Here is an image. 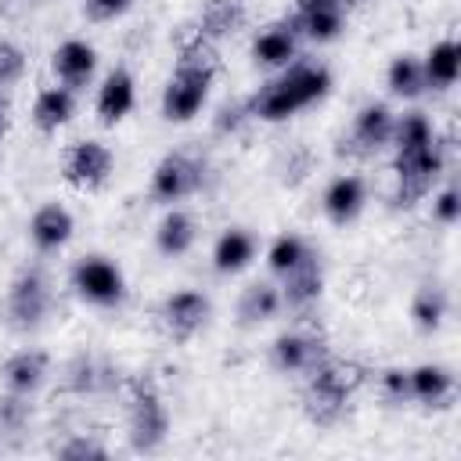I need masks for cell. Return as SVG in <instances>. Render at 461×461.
I'll list each match as a JSON object with an SVG mask.
<instances>
[{"label":"cell","instance_id":"cell-44","mask_svg":"<svg viewBox=\"0 0 461 461\" xmlns=\"http://www.w3.org/2000/svg\"><path fill=\"white\" fill-rule=\"evenodd\" d=\"M4 130H7V101L0 97V137H4Z\"/></svg>","mask_w":461,"mask_h":461},{"label":"cell","instance_id":"cell-3","mask_svg":"<svg viewBox=\"0 0 461 461\" xmlns=\"http://www.w3.org/2000/svg\"><path fill=\"white\" fill-rule=\"evenodd\" d=\"M443 169V144L421 140L396 148V205H414Z\"/></svg>","mask_w":461,"mask_h":461},{"label":"cell","instance_id":"cell-22","mask_svg":"<svg viewBox=\"0 0 461 461\" xmlns=\"http://www.w3.org/2000/svg\"><path fill=\"white\" fill-rule=\"evenodd\" d=\"M421 72H425V86H432V90L450 86V83L457 79V72H461V50H457V43H454V40L436 43V47L429 50Z\"/></svg>","mask_w":461,"mask_h":461},{"label":"cell","instance_id":"cell-23","mask_svg":"<svg viewBox=\"0 0 461 461\" xmlns=\"http://www.w3.org/2000/svg\"><path fill=\"white\" fill-rule=\"evenodd\" d=\"M245 22V0H209L205 11H202V36L209 40H220V36H230L238 32Z\"/></svg>","mask_w":461,"mask_h":461},{"label":"cell","instance_id":"cell-10","mask_svg":"<svg viewBox=\"0 0 461 461\" xmlns=\"http://www.w3.org/2000/svg\"><path fill=\"white\" fill-rule=\"evenodd\" d=\"M112 169V151L97 140H79L65 151V180L76 187H101Z\"/></svg>","mask_w":461,"mask_h":461},{"label":"cell","instance_id":"cell-20","mask_svg":"<svg viewBox=\"0 0 461 461\" xmlns=\"http://www.w3.org/2000/svg\"><path fill=\"white\" fill-rule=\"evenodd\" d=\"M68 234H72V216H68V209H61V205H43V209L32 216V241H36V249L54 252V249H61V245L68 241Z\"/></svg>","mask_w":461,"mask_h":461},{"label":"cell","instance_id":"cell-17","mask_svg":"<svg viewBox=\"0 0 461 461\" xmlns=\"http://www.w3.org/2000/svg\"><path fill=\"white\" fill-rule=\"evenodd\" d=\"M43 375H47V353L40 349H22L4 364V382L18 396H29L32 389H40Z\"/></svg>","mask_w":461,"mask_h":461},{"label":"cell","instance_id":"cell-26","mask_svg":"<svg viewBox=\"0 0 461 461\" xmlns=\"http://www.w3.org/2000/svg\"><path fill=\"white\" fill-rule=\"evenodd\" d=\"M295 29L310 40H331L342 29V4H321V7H306L295 18Z\"/></svg>","mask_w":461,"mask_h":461},{"label":"cell","instance_id":"cell-12","mask_svg":"<svg viewBox=\"0 0 461 461\" xmlns=\"http://www.w3.org/2000/svg\"><path fill=\"white\" fill-rule=\"evenodd\" d=\"M328 360L324 339L321 335H306V331H288L274 342V364L281 371H295V375H310Z\"/></svg>","mask_w":461,"mask_h":461},{"label":"cell","instance_id":"cell-33","mask_svg":"<svg viewBox=\"0 0 461 461\" xmlns=\"http://www.w3.org/2000/svg\"><path fill=\"white\" fill-rule=\"evenodd\" d=\"M306 252H310V249L303 245V238H295V234H281V238L270 245V267H274L277 274H288Z\"/></svg>","mask_w":461,"mask_h":461},{"label":"cell","instance_id":"cell-41","mask_svg":"<svg viewBox=\"0 0 461 461\" xmlns=\"http://www.w3.org/2000/svg\"><path fill=\"white\" fill-rule=\"evenodd\" d=\"M252 112H249V104H227L223 112H220V119H216V126L227 133V130H238L245 119H249Z\"/></svg>","mask_w":461,"mask_h":461},{"label":"cell","instance_id":"cell-16","mask_svg":"<svg viewBox=\"0 0 461 461\" xmlns=\"http://www.w3.org/2000/svg\"><path fill=\"white\" fill-rule=\"evenodd\" d=\"M115 385V375L108 364H101L97 357H76L68 367H65V389L68 393H79V396H94V393H104Z\"/></svg>","mask_w":461,"mask_h":461},{"label":"cell","instance_id":"cell-29","mask_svg":"<svg viewBox=\"0 0 461 461\" xmlns=\"http://www.w3.org/2000/svg\"><path fill=\"white\" fill-rule=\"evenodd\" d=\"M191 241H194V223H191V216H184V212H169V216L158 223V249H162L166 256H180V252H187Z\"/></svg>","mask_w":461,"mask_h":461},{"label":"cell","instance_id":"cell-31","mask_svg":"<svg viewBox=\"0 0 461 461\" xmlns=\"http://www.w3.org/2000/svg\"><path fill=\"white\" fill-rule=\"evenodd\" d=\"M443 310H447V299H443V288H436V285H425L418 295H414V321H418V328H425V331H432V328H439V321H443Z\"/></svg>","mask_w":461,"mask_h":461},{"label":"cell","instance_id":"cell-7","mask_svg":"<svg viewBox=\"0 0 461 461\" xmlns=\"http://www.w3.org/2000/svg\"><path fill=\"white\" fill-rule=\"evenodd\" d=\"M47 303H50V295H47V281H43V274L40 270H25L14 285H11V295H7V317H11V324L14 328H36L40 321H43V313H47Z\"/></svg>","mask_w":461,"mask_h":461},{"label":"cell","instance_id":"cell-30","mask_svg":"<svg viewBox=\"0 0 461 461\" xmlns=\"http://www.w3.org/2000/svg\"><path fill=\"white\" fill-rule=\"evenodd\" d=\"M389 86H393V94H400V97H418V94L425 90V72H421V65H418L414 58H396V61L389 65Z\"/></svg>","mask_w":461,"mask_h":461},{"label":"cell","instance_id":"cell-19","mask_svg":"<svg viewBox=\"0 0 461 461\" xmlns=\"http://www.w3.org/2000/svg\"><path fill=\"white\" fill-rule=\"evenodd\" d=\"M364 205V180L360 176H339L324 191V209L335 223H349Z\"/></svg>","mask_w":461,"mask_h":461},{"label":"cell","instance_id":"cell-36","mask_svg":"<svg viewBox=\"0 0 461 461\" xmlns=\"http://www.w3.org/2000/svg\"><path fill=\"white\" fill-rule=\"evenodd\" d=\"M25 68V54L14 43H0V86H11Z\"/></svg>","mask_w":461,"mask_h":461},{"label":"cell","instance_id":"cell-6","mask_svg":"<svg viewBox=\"0 0 461 461\" xmlns=\"http://www.w3.org/2000/svg\"><path fill=\"white\" fill-rule=\"evenodd\" d=\"M72 285L86 303H97V306H112L122 299V274L101 256L79 259L72 270Z\"/></svg>","mask_w":461,"mask_h":461},{"label":"cell","instance_id":"cell-4","mask_svg":"<svg viewBox=\"0 0 461 461\" xmlns=\"http://www.w3.org/2000/svg\"><path fill=\"white\" fill-rule=\"evenodd\" d=\"M166 429H169V418H166L158 393L144 382H133L130 385V443H133V450L137 454L158 450L166 439Z\"/></svg>","mask_w":461,"mask_h":461},{"label":"cell","instance_id":"cell-40","mask_svg":"<svg viewBox=\"0 0 461 461\" xmlns=\"http://www.w3.org/2000/svg\"><path fill=\"white\" fill-rule=\"evenodd\" d=\"M40 4H43V0H0V18H7V22H22V18H29Z\"/></svg>","mask_w":461,"mask_h":461},{"label":"cell","instance_id":"cell-34","mask_svg":"<svg viewBox=\"0 0 461 461\" xmlns=\"http://www.w3.org/2000/svg\"><path fill=\"white\" fill-rule=\"evenodd\" d=\"M421 140H432V126H429V119L418 115V112L403 115L400 126H396V148H403V144H421Z\"/></svg>","mask_w":461,"mask_h":461},{"label":"cell","instance_id":"cell-43","mask_svg":"<svg viewBox=\"0 0 461 461\" xmlns=\"http://www.w3.org/2000/svg\"><path fill=\"white\" fill-rule=\"evenodd\" d=\"M321 4H339V0H299V11H306V7H321Z\"/></svg>","mask_w":461,"mask_h":461},{"label":"cell","instance_id":"cell-5","mask_svg":"<svg viewBox=\"0 0 461 461\" xmlns=\"http://www.w3.org/2000/svg\"><path fill=\"white\" fill-rule=\"evenodd\" d=\"M393 137V119L385 104H367L360 108V115L353 119V130L339 140V155L349 158H371L385 148V140Z\"/></svg>","mask_w":461,"mask_h":461},{"label":"cell","instance_id":"cell-32","mask_svg":"<svg viewBox=\"0 0 461 461\" xmlns=\"http://www.w3.org/2000/svg\"><path fill=\"white\" fill-rule=\"evenodd\" d=\"M310 169H313V151H310L306 144H292V148L281 155V180H285L288 187L303 184Z\"/></svg>","mask_w":461,"mask_h":461},{"label":"cell","instance_id":"cell-1","mask_svg":"<svg viewBox=\"0 0 461 461\" xmlns=\"http://www.w3.org/2000/svg\"><path fill=\"white\" fill-rule=\"evenodd\" d=\"M360 382H364V367L357 360H324L317 371H310V382L303 389L306 418L313 425H335Z\"/></svg>","mask_w":461,"mask_h":461},{"label":"cell","instance_id":"cell-21","mask_svg":"<svg viewBox=\"0 0 461 461\" xmlns=\"http://www.w3.org/2000/svg\"><path fill=\"white\" fill-rule=\"evenodd\" d=\"M407 385H411V396H418V400H421V403H429V407H439V403L450 396L454 378H450V371H447V367L421 364V367H414V371L407 375Z\"/></svg>","mask_w":461,"mask_h":461},{"label":"cell","instance_id":"cell-2","mask_svg":"<svg viewBox=\"0 0 461 461\" xmlns=\"http://www.w3.org/2000/svg\"><path fill=\"white\" fill-rule=\"evenodd\" d=\"M328 90V72L321 65H292L281 79L267 83L252 101H249V112L259 115V119H288L292 112L306 108L310 101H317L321 94Z\"/></svg>","mask_w":461,"mask_h":461},{"label":"cell","instance_id":"cell-15","mask_svg":"<svg viewBox=\"0 0 461 461\" xmlns=\"http://www.w3.org/2000/svg\"><path fill=\"white\" fill-rule=\"evenodd\" d=\"M321 295V263L313 252H306L288 274H285V303L292 310H306Z\"/></svg>","mask_w":461,"mask_h":461},{"label":"cell","instance_id":"cell-11","mask_svg":"<svg viewBox=\"0 0 461 461\" xmlns=\"http://www.w3.org/2000/svg\"><path fill=\"white\" fill-rule=\"evenodd\" d=\"M202 180V166L187 155H166L151 176V198L155 202H176L184 194H191Z\"/></svg>","mask_w":461,"mask_h":461},{"label":"cell","instance_id":"cell-9","mask_svg":"<svg viewBox=\"0 0 461 461\" xmlns=\"http://www.w3.org/2000/svg\"><path fill=\"white\" fill-rule=\"evenodd\" d=\"M209 79H212V76H205V72L176 68V76L169 79L166 97H162V112H166V119H173V122L191 119V115L202 108L205 94H209Z\"/></svg>","mask_w":461,"mask_h":461},{"label":"cell","instance_id":"cell-39","mask_svg":"<svg viewBox=\"0 0 461 461\" xmlns=\"http://www.w3.org/2000/svg\"><path fill=\"white\" fill-rule=\"evenodd\" d=\"M108 450L101 447V443H94V439H86V436H76L72 443H65V447H58V457H104Z\"/></svg>","mask_w":461,"mask_h":461},{"label":"cell","instance_id":"cell-18","mask_svg":"<svg viewBox=\"0 0 461 461\" xmlns=\"http://www.w3.org/2000/svg\"><path fill=\"white\" fill-rule=\"evenodd\" d=\"M130 108H133V79H130L126 68H115V72L104 79L101 94H97V115H101V122L112 126V122H119Z\"/></svg>","mask_w":461,"mask_h":461},{"label":"cell","instance_id":"cell-24","mask_svg":"<svg viewBox=\"0 0 461 461\" xmlns=\"http://www.w3.org/2000/svg\"><path fill=\"white\" fill-rule=\"evenodd\" d=\"M277 306H281L277 288L267 285V281H256V285H249V288L241 292V299H238V321H241V324L270 321V317L277 313Z\"/></svg>","mask_w":461,"mask_h":461},{"label":"cell","instance_id":"cell-37","mask_svg":"<svg viewBox=\"0 0 461 461\" xmlns=\"http://www.w3.org/2000/svg\"><path fill=\"white\" fill-rule=\"evenodd\" d=\"M130 7V0H83V11L90 22H108L115 14H122Z\"/></svg>","mask_w":461,"mask_h":461},{"label":"cell","instance_id":"cell-14","mask_svg":"<svg viewBox=\"0 0 461 461\" xmlns=\"http://www.w3.org/2000/svg\"><path fill=\"white\" fill-rule=\"evenodd\" d=\"M94 65H97L94 47L83 43V40H68V43H61V47L54 50V72H58V79H61L68 90H79V86L90 79Z\"/></svg>","mask_w":461,"mask_h":461},{"label":"cell","instance_id":"cell-8","mask_svg":"<svg viewBox=\"0 0 461 461\" xmlns=\"http://www.w3.org/2000/svg\"><path fill=\"white\" fill-rule=\"evenodd\" d=\"M205 313H209V303H205L198 292H176V295H169V299L162 303V310H158V328H162L166 339L187 342V339L202 328Z\"/></svg>","mask_w":461,"mask_h":461},{"label":"cell","instance_id":"cell-35","mask_svg":"<svg viewBox=\"0 0 461 461\" xmlns=\"http://www.w3.org/2000/svg\"><path fill=\"white\" fill-rule=\"evenodd\" d=\"M25 418H29V411L18 400V393L14 396H0V432H18L25 425Z\"/></svg>","mask_w":461,"mask_h":461},{"label":"cell","instance_id":"cell-42","mask_svg":"<svg viewBox=\"0 0 461 461\" xmlns=\"http://www.w3.org/2000/svg\"><path fill=\"white\" fill-rule=\"evenodd\" d=\"M436 216H439L443 223H454V220H457V191H454V187H447V191L436 198Z\"/></svg>","mask_w":461,"mask_h":461},{"label":"cell","instance_id":"cell-25","mask_svg":"<svg viewBox=\"0 0 461 461\" xmlns=\"http://www.w3.org/2000/svg\"><path fill=\"white\" fill-rule=\"evenodd\" d=\"M176 68H191V72L216 76V68H220V54H216L212 40L202 36L198 29L187 32V36H180V61H176Z\"/></svg>","mask_w":461,"mask_h":461},{"label":"cell","instance_id":"cell-27","mask_svg":"<svg viewBox=\"0 0 461 461\" xmlns=\"http://www.w3.org/2000/svg\"><path fill=\"white\" fill-rule=\"evenodd\" d=\"M72 119V94L68 90H43L32 104V122L43 133H54L58 126H65Z\"/></svg>","mask_w":461,"mask_h":461},{"label":"cell","instance_id":"cell-38","mask_svg":"<svg viewBox=\"0 0 461 461\" xmlns=\"http://www.w3.org/2000/svg\"><path fill=\"white\" fill-rule=\"evenodd\" d=\"M382 396L389 403H403L411 396V385H407V375L403 371H385L382 375Z\"/></svg>","mask_w":461,"mask_h":461},{"label":"cell","instance_id":"cell-28","mask_svg":"<svg viewBox=\"0 0 461 461\" xmlns=\"http://www.w3.org/2000/svg\"><path fill=\"white\" fill-rule=\"evenodd\" d=\"M252 252H256V241H252L245 230H227V234L216 241L212 259H216V270L234 274V270H241V267L252 259Z\"/></svg>","mask_w":461,"mask_h":461},{"label":"cell","instance_id":"cell-13","mask_svg":"<svg viewBox=\"0 0 461 461\" xmlns=\"http://www.w3.org/2000/svg\"><path fill=\"white\" fill-rule=\"evenodd\" d=\"M295 40H299V29H295V18H285V22H274L267 25L256 43H252V58L267 68H277V65H288V58L295 54Z\"/></svg>","mask_w":461,"mask_h":461}]
</instances>
